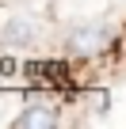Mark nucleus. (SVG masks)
<instances>
[{"label": "nucleus", "mask_w": 126, "mask_h": 129, "mask_svg": "<svg viewBox=\"0 0 126 129\" xmlns=\"http://www.w3.org/2000/svg\"><path fill=\"white\" fill-rule=\"evenodd\" d=\"M111 42H115V30L107 23H80L65 34L69 57H99L103 49H111Z\"/></svg>", "instance_id": "obj_1"}, {"label": "nucleus", "mask_w": 126, "mask_h": 129, "mask_svg": "<svg viewBox=\"0 0 126 129\" xmlns=\"http://www.w3.org/2000/svg\"><path fill=\"white\" fill-rule=\"evenodd\" d=\"M57 121H61V106H57V103H46V99L27 103V106L19 110V118H15L19 129H50V125H57Z\"/></svg>", "instance_id": "obj_2"}, {"label": "nucleus", "mask_w": 126, "mask_h": 129, "mask_svg": "<svg viewBox=\"0 0 126 129\" xmlns=\"http://www.w3.org/2000/svg\"><path fill=\"white\" fill-rule=\"evenodd\" d=\"M34 34H38V27H34L27 15H12L8 27H4V42H8V46H27Z\"/></svg>", "instance_id": "obj_3"}]
</instances>
